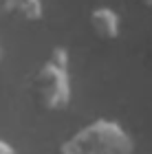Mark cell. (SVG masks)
<instances>
[{"mask_svg":"<svg viewBox=\"0 0 152 154\" xmlns=\"http://www.w3.org/2000/svg\"><path fill=\"white\" fill-rule=\"evenodd\" d=\"M16 13L26 20L42 18V2L40 0H16Z\"/></svg>","mask_w":152,"mask_h":154,"instance_id":"obj_3","label":"cell"},{"mask_svg":"<svg viewBox=\"0 0 152 154\" xmlns=\"http://www.w3.org/2000/svg\"><path fill=\"white\" fill-rule=\"evenodd\" d=\"M91 24L95 33H97L99 38H115L117 31H119V18H117V13L113 9H108V7H97L93 13H91Z\"/></svg>","mask_w":152,"mask_h":154,"instance_id":"obj_2","label":"cell"},{"mask_svg":"<svg viewBox=\"0 0 152 154\" xmlns=\"http://www.w3.org/2000/svg\"><path fill=\"white\" fill-rule=\"evenodd\" d=\"M38 86L42 90V101L49 108H60L68 99V84L64 75V53L57 60V53H53V60L42 68L38 77Z\"/></svg>","mask_w":152,"mask_h":154,"instance_id":"obj_1","label":"cell"}]
</instances>
